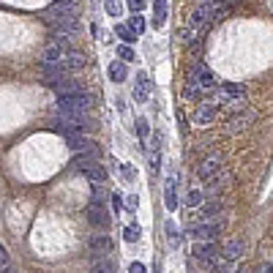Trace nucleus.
<instances>
[{"label":"nucleus","instance_id":"1","mask_svg":"<svg viewBox=\"0 0 273 273\" xmlns=\"http://www.w3.org/2000/svg\"><path fill=\"white\" fill-rule=\"evenodd\" d=\"M88 110H90V96L85 90L58 96V112H61V118H79Z\"/></svg>","mask_w":273,"mask_h":273},{"label":"nucleus","instance_id":"2","mask_svg":"<svg viewBox=\"0 0 273 273\" xmlns=\"http://www.w3.org/2000/svg\"><path fill=\"white\" fill-rule=\"evenodd\" d=\"M44 22L49 25L52 30H61L66 25L77 22V9L74 6H52V9L44 11Z\"/></svg>","mask_w":273,"mask_h":273},{"label":"nucleus","instance_id":"3","mask_svg":"<svg viewBox=\"0 0 273 273\" xmlns=\"http://www.w3.org/2000/svg\"><path fill=\"white\" fill-rule=\"evenodd\" d=\"M216 101L230 104V106H235V110H243V104H246V88H243L241 82H224V85H219Z\"/></svg>","mask_w":273,"mask_h":273},{"label":"nucleus","instance_id":"4","mask_svg":"<svg viewBox=\"0 0 273 273\" xmlns=\"http://www.w3.org/2000/svg\"><path fill=\"white\" fill-rule=\"evenodd\" d=\"M55 129L61 131V134H66V137H77V134H85V131L90 129V123H88L85 115H79V118H58Z\"/></svg>","mask_w":273,"mask_h":273},{"label":"nucleus","instance_id":"5","mask_svg":"<svg viewBox=\"0 0 273 273\" xmlns=\"http://www.w3.org/2000/svg\"><path fill=\"white\" fill-rule=\"evenodd\" d=\"M85 216H88V222L93 224V227L101 230V232H106L112 227V216H110V210H106V205H88Z\"/></svg>","mask_w":273,"mask_h":273},{"label":"nucleus","instance_id":"6","mask_svg":"<svg viewBox=\"0 0 273 273\" xmlns=\"http://www.w3.org/2000/svg\"><path fill=\"white\" fill-rule=\"evenodd\" d=\"M219 232H222V224L219 222H199L189 230V235L194 238L197 243H205V241H216Z\"/></svg>","mask_w":273,"mask_h":273},{"label":"nucleus","instance_id":"7","mask_svg":"<svg viewBox=\"0 0 273 273\" xmlns=\"http://www.w3.org/2000/svg\"><path fill=\"white\" fill-rule=\"evenodd\" d=\"M191 257L197 259V262H205V265H216L219 262V246L213 241H205V243H194V249H191Z\"/></svg>","mask_w":273,"mask_h":273},{"label":"nucleus","instance_id":"8","mask_svg":"<svg viewBox=\"0 0 273 273\" xmlns=\"http://www.w3.org/2000/svg\"><path fill=\"white\" fill-rule=\"evenodd\" d=\"M222 161H224V156L219 150H213L208 158H205L202 164H199V170H197V178H202V181H210L213 175H216L219 170H222Z\"/></svg>","mask_w":273,"mask_h":273},{"label":"nucleus","instance_id":"9","mask_svg":"<svg viewBox=\"0 0 273 273\" xmlns=\"http://www.w3.org/2000/svg\"><path fill=\"white\" fill-rule=\"evenodd\" d=\"M251 123H254V110H241L227 121V131L230 134H238V131H246Z\"/></svg>","mask_w":273,"mask_h":273},{"label":"nucleus","instance_id":"10","mask_svg":"<svg viewBox=\"0 0 273 273\" xmlns=\"http://www.w3.org/2000/svg\"><path fill=\"white\" fill-rule=\"evenodd\" d=\"M241 257H243V241H241V238H230V241L222 246V251H219V259L232 262V265H235Z\"/></svg>","mask_w":273,"mask_h":273},{"label":"nucleus","instance_id":"11","mask_svg":"<svg viewBox=\"0 0 273 273\" xmlns=\"http://www.w3.org/2000/svg\"><path fill=\"white\" fill-rule=\"evenodd\" d=\"M216 115H219V104H213V101H199L197 112H194V123H197V126H210L213 121H216Z\"/></svg>","mask_w":273,"mask_h":273},{"label":"nucleus","instance_id":"12","mask_svg":"<svg viewBox=\"0 0 273 273\" xmlns=\"http://www.w3.org/2000/svg\"><path fill=\"white\" fill-rule=\"evenodd\" d=\"M150 93H153V82H150L148 71H139V74H137V82H134V98H137L139 104H148Z\"/></svg>","mask_w":273,"mask_h":273},{"label":"nucleus","instance_id":"13","mask_svg":"<svg viewBox=\"0 0 273 273\" xmlns=\"http://www.w3.org/2000/svg\"><path fill=\"white\" fill-rule=\"evenodd\" d=\"M63 58H66V49H61V46H55V44H46L41 58H38V66H41V69L44 66H61Z\"/></svg>","mask_w":273,"mask_h":273},{"label":"nucleus","instance_id":"14","mask_svg":"<svg viewBox=\"0 0 273 273\" xmlns=\"http://www.w3.org/2000/svg\"><path fill=\"white\" fill-rule=\"evenodd\" d=\"M69 139V148L74 153H90V156H96L98 153V145L93 142V139H88L85 134H77V137H66Z\"/></svg>","mask_w":273,"mask_h":273},{"label":"nucleus","instance_id":"15","mask_svg":"<svg viewBox=\"0 0 273 273\" xmlns=\"http://www.w3.org/2000/svg\"><path fill=\"white\" fill-rule=\"evenodd\" d=\"M88 249H90V254L93 257H104V254H110L112 251V241H110V235H90V241H88Z\"/></svg>","mask_w":273,"mask_h":273},{"label":"nucleus","instance_id":"16","mask_svg":"<svg viewBox=\"0 0 273 273\" xmlns=\"http://www.w3.org/2000/svg\"><path fill=\"white\" fill-rule=\"evenodd\" d=\"M63 71L66 74H74V71H79V69H85V55L82 52H77V49H69L66 52V58H63Z\"/></svg>","mask_w":273,"mask_h":273},{"label":"nucleus","instance_id":"17","mask_svg":"<svg viewBox=\"0 0 273 273\" xmlns=\"http://www.w3.org/2000/svg\"><path fill=\"white\" fill-rule=\"evenodd\" d=\"M93 164H96V156H90V153H77V156L71 158V170L74 172H88Z\"/></svg>","mask_w":273,"mask_h":273},{"label":"nucleus","instance_id":"18","mask_svg":"<svg viewBox=\"0 0 273 273\" xmlns=\"http://www.w3.org/2000/svg\"><path fill=\"white\" fill-rule=\"evenodd\" d=\"M227 181H230V172L222 167V170H219L216 175H213L210 181H208V189H205V191H210V194H219V191H222L224 186H227Z\"/></svg>","mask_w":273,"mask_h":273},{"label":"nucleus","instance_id":"19","mask_svg":"<svg viewBox=\"0 0 273 273\" xmlns=\"http://www.w3.org/2000/svg\"><path fill=\"white\" fill-rule=\"evenodd\" d=\"M153 25L156 28H164L167 25V17H170V11H167V0H153Z\"/></svg>","mask_w":273,"mask_h":273},{"label":"nucleus","instance_id":"20","mask_svg":"<svg viewBox=\"0 0 273 273\" xmlns=\"http://www.w3.org/2000/svg\"><path fill=\"white\" fill-rule=\"evenodd\" d=\"M52 88L58 90V96H66V93H79V90H82V85H79L77 79H71V77H63L61 82H55Z\"/></svg>","mask_w":273,"mask_h":273},{"label":"nucleus","instance_id":"21","mask_svg":"<svg viewBox=\"0 0 273 273\" xmlns=\"http://www.w3.org/2000/svg\"><path fill=\"white\" fill-rule=\"evenodd\" d=\"M164 205H167L170 213L178 210V194H175V178H170L167 186H164Z\"/></svg>","mask_w":273,"mask_h":273},{"label":"nucleus","instance_id":"22","mask_svg":"<svg viewBox=\"0 0 273 273\" xmlns=\"http://www.w3.org/2000/svg\"><path fill=\"white\" fill-rule=\"evenodd\" d=\"M126 74H129V69H126L123 61H112V63H110V79H112L115 85L126 82Z\"/></svg>","mask_w":273,"mask_h":273},{"label":"nucleus","instance_id":"23","mask_svg":"<svg viewBox=\"0 0 273 273\" xmlns=\"http://www.w3.org/2000/svg\"><path fill=\"white\" fill-rule=\"evenodd\" d=\"M219 213H222V202H208V205H202V208H199V213H197V219H202V222H213V219L219 216Z\"/></svg>","mask_w":273,"mask_h":273},{"label":"nucleus","instance_id":"24","mask_svg":"<svg viewBox=\"0 0 273 273\" xmlns=\"http://www.w3.org/2000/svg\"><path fill=\"white\" fill-rule=\"evenodd\" d=\"M197 85H199V90H213V88L219 85V79L213 77L210 71H205V69H202V71L197 74Z\"/></svg>","mask_w":273,"mask_h":273},{"label":"nucleus","instance_id":"25","mask_svg":"<svg viewBox=\"0 0 273 273\" xmlns=\"http://www.w3.org/2000/svg\"><path fill=\"white\" fill-rule=\"evenodd\" d=\"M115 36H118V38H123V44H126V46L137 41V33L131 30L129 25H123V22H121V25H115Z\"/></svg>","mask_w":273,"mask_h":273},{"label":"nucleus","instance_id":"26","mask_svg":"<svg viewBox=\"0 0 273 273\" xmlns=\"http://www.w3.org/2000/svg\"><path fill=\"white\" fill-rule=\"evenodd\" d=\"M85 175L93 181V186H104V181H106V170L104 167H98V164H93V167L85 172Z\"/></svg>","mask_w":273,"mask_h":273},{"label":"nucleus","instance_id":"27","mask_svg":"<svg viewBox=\"0 0 273 273\" xmlns=\"http://www.w3.org/2000/svg\"><path fill=\"white\" fill-rule=\"evenodd\" d=\"M164 232H167V243H170V249H178L181 246V235H178V227L172 222L164 224Z\"/></svg>","mask_w":273,"mask_h":273},{"label":"nucleus","instance_id":"28","mask_svg":"<svg viewBox=\"0 0 273 273\" xmlns=\"http://www.w3.org/2000/svg\"><path fill=\"white\" fill-rule=\"evenodd\" d=\"M88 273H115V262L112 259H98Z\"/></svg>","mask_w":273,"mask_h":273},{"label":"nucleus","instance_id":"29","mask_svg":"<svg viewBox=\"0 0 273 273\" xmlns=\"http://www.w3.org/2000/svg\"><path fill=\"white\" fill-rule=\"evenodd\" d=\"M123 241H126V243H137V241H139V227H137V224H129V227H123Z\"/></svg>","mask_w":273,"mask_h":273},{"label":"nucleus","instance_id":"30","mask_svg":"<svg viewBox=\"0 0 273 273\" xmlns=\"http://www.w3.org/2000/svg\"><path fill=\"white\" fill-rule=\"evenodd\" d=\"M186 202H189V208H199V205H202V191H199V189H189Z\"/></svg>","mask_w":273,"mask_h":273},{"label":"nucleus","instance_id":"31","mask_svg":"<svg viewBox=\"0 0 273 273\" xmlns=\"http://www.w3.org/2000/svg\"><path fill=\"white\" fill-rule=\"evenodd\" d=\"M183 98H191V101H199V98H202V90H199V85H186L183 88Z\"/></svg>","mask_w":273,"mask_h":273},{"label":"nucleus","instance_id":"32","mask_svg":"<svg viewBox=\"0 0 273 273\" xmlns=\"http://www.w3.org/2000/svg\"><path fill=\"white\" fill-rule=\"evenodd\" d=\"M158 167H161V156H158V148H150V175H158Z\"/></svg>","mask_w":273,"mask_h":273},{"label":"nucleus","instance_id":"33","mask_svg":"<svg viewBox=\"0 0 273 273\" xmlns=\"http://www.w3.org/2000/svg\"><path fill=\"white\" fill-rule=\"evenodd\" d=\"M118 58H121L123 63H129V61H137V55H134V49H131V46H118Z\"/></svg>","mask_w":273,"mask_h":273},{"label":"nucleus","instance_id":"34","mask_svg":"<svg viewBox=\"0 0 273 273\" xmlns=\"http://www.w3.org/2000/svg\"><path fill=\"white\" fill-rule=\"evenodd\" d=\"M104 9L110 17H121V0H104Z\"/></svg>","mask_w":273,"mask_h":273},{"label":"nucleus","instance_id":"35","mask_svg":"<svg viewBox=\"0 0 273 273\" xmlns=\"http://www.w3.org/2000/svg\"><path fill=\"white\" fill-rule=\"evenodd\" d=\"M121 178H123L126 183H131V181L137 178V170L131 167V164H121Z\"/></svg>","mask_w":273,"mask_h":273},{"label":"nucleus","instance_id":"36","mask_svg":"<svg viewBox=\"0 0 273 273\" xmlns=\"http://www.w3.org/2000/svg\"><path fill=\"white\" fill-rule=\"evenodd\" d=\"M137 134H139V139H148V134H150V126H148V121H145V118H139L137 121Z\"/></svg>","mask_w":273,"mask_h":273},{"label":"nucleus","instance_id":"37","mask_svg":"<svg viewBox=\"0 0 273 273\" xmlns=\"http://www.w3.org/2000/svg\"><path fill=\"white\" fill-rule=\"evenodd\" d=\"M129 28L134 30V33H142L145 30V19L139 17V14H134V17H131V22H129Z\"/></svg>","mask_w":273,"mask_h":273},{"label":"nucleus","instance_id":"38","mask_svg":"<svg viewBox=\"0 0 273 273\" xmlns=\"http://www.w3.org/2000/svg\"><path fill=\"white\" fill-rule=\"evenodd\" d=\"M9 265H11V257H9V249H6V246H3V243H0V270H3V268H9Z\"/></svg>","mask_w":273,"mask_h":273},{"label":"nucleus","instance_id":"39","mask_svg":"<svg viewBox=\"0 0 273 273\" xmlns=\"http://www.w3.org/2000/svg\"><path fill=\"white\" fill-rule=\"evenodd\" d=\"M137 208H139V197H137V194H129V197H126V210L134 213Z\"/></svg>","mask_w":273,"mask_h":273},{"label":"nucleus","instance_id":"40","mask_svg":"<svg viewBox=\"0 0 273 273\" xmlns=\"http://www.w3.org/2000/svg\"><path fill=\"white\" fill-rule=\"evenodd\" d=\"M126 3H129V9L134 11V14H139V11L145 9V0H126Z\"/></svg>","mask_w":273,"mask_h":273},{"label":"nucleus","instance_id":"41","mask_svg":"<svg viewBox=\"0 0 273 273\" xmlns=\"http://www.w3.org/2000/svg\"><path fill=\"white\" fill-rule=\"evenodd\" d=\"M129 273H148V268H145L142 262H131L129 265Z\"/></svg>","mask_w":273,"mask_h":273},{"label":"nucleus","instance_id":"42","mask_svg":"<svg viewBox=\"0 0 273 273\" xmlns=\"http://www.w3.org/2000/svg\"><path fill=\"white\" fill-rule=\"evenodd\" d=\"M55 6H71V0H55Z\"/></svg>","mask_w":273,"mask_h":273},{"label":"nucleus","instance_id":"43","mask_svg":"<svg viewBox=\"0 0 273 273\" xmlns=\"http://www.w3.org/2000/svg\"><path fill=\"white\" fill-rule=\"evenodd\" d=\"M265 273H273V265H268V268H265Z\"/></svg>","mask_w":273,"mask_h":273}]
</instances>
